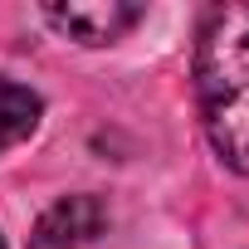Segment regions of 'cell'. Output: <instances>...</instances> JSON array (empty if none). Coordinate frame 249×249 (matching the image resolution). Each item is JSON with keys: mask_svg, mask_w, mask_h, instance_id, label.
I'll use <instances>...</instances> for the list:
<instances>
[{"mask_svg": "<svg viewBox=\"0 0 249 249\" xmlns=\"http://www.w3.org/2000/svg\"><path fill=\"white\" fill-rule=\"evenodd\" d=\"M196 103L210 147L249 176V5H215L196 39Z\"/></svg>", "mask_w": 249, "mask_h": 249, "instance_id": "1", "label": "cell"}, {"mask_svg": "<svg viewBox=\"0 0 249 249\" xmlns=\"http://www.w3.org/2000/svg\"><path fill=\"white\" fill-rule=\"evenodd\" d=\"M147 10L142 5H127V0H73V5H49L44 20L54 30H64L69 39L78 44H112L122 39Z\"/></svg>", "mask_w": 249, "mask_h": 249, "instance_id": "2", "label": "cell"}, {"mask_svg": "<svg viewBox=\"0 0 249 249\" xmlns=\"http://www.w3.org/2000/svg\"><path fill=\"white\" fill-rule=\"evenodd\" d=\"M103 225H107V210H103L98 196H64L35 225L30 249H83L88 239L103 234Z\"/></svg>", "mask_w": 249, "mask_h": 249, "instance_id": "3", "label": "cell"}, {"mask_svg": "<svg viewBox=\"0 0 249 249\" xmlns=\"http://www.w3.org/2000/svg\"><path fill=\"white\" fill-rule=\"evenodd\" d=\"M39 112H44V103H39L35 88L0 78V152L20 147V142L39 127Z\"/></svg>", "mask_w": 249, "mask_h": 249, "instance_id": "4", "label": "cell"}, {"mask_svg": "<svg viewBox=\"0 0 249 249\" xmlns=\"http://www.w3.org/2000/svg\"><path fill=\"white\" fill-rule=\"evenodd\" d=\"M0 249H5V239H0Z\"/></svg>", "mask_w": 249, "mask_h": 249, "instance_id": "5", "label": "cell"}]
</instances>
